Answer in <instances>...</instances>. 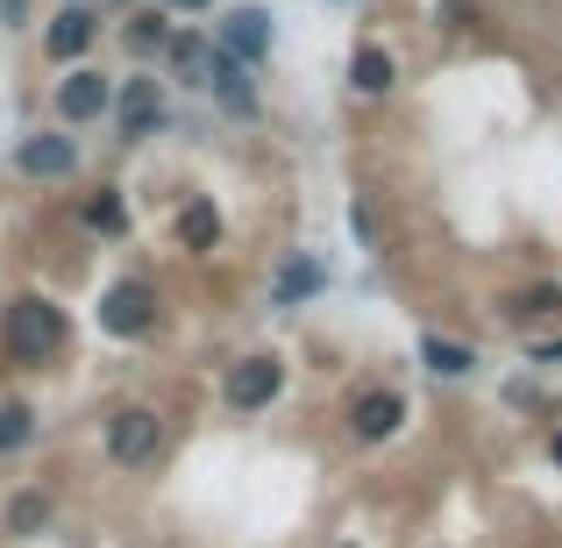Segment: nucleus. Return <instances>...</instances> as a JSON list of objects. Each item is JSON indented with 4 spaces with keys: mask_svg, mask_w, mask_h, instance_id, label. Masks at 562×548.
<instances>
[{
    "mask_svg": "<svg viewBox=\"0 0 562 548\" xmlns=\"http://www.w3.org/2000/svg\"><path fill=\"white\" fill-rule=\"evenodd\" d=\"M65 349V314H57L43 292H22V300L8 306V357L22 370H43Z\"/></svg>",
    "mask_w": 562,
    "mask_h": 548,
    "instance_id": "f257e3e1",
    "label": "nucleus"
},
{
    "mask_svg": "<svg viewBox=\"0 0 562 548\" xmlns=\"http://www.w3.org/2000/svg\"><path fill=\"white\" fill-rule=\"evenodd\" d=\"M100 328L122 335V343L150 335L157 328V286H150V278H114V286L100 292Z\"/></svg>",
    "mask_w": 562,
    "mask_h": 548,
    "instance_id": "f03ea898",
    "label": "nucleus"
},
{
    "mask_svg": "<svg viewBox=\"0 0 562 548\" xmlns=\"http://www.w3.org/2000/svg\"><path fill=\"white\" fill-rule=\"evenodd\" d=\"M157 449H165V421H157V406H122L108 421V456L122 470H143Z\"/></svg>",
    "mask_w": 562,
    "mask_h": 548,
    "instance_id": "7ed1b4c3",
    "label": "nucleus"
},
{
    "mask_svg": "<svg viewBox=\"0 0 562 548\" xmlns=\"http://www.w3.org/2000/svg\"><path fill=\"white\" fill-rule=\"evenodd\" d=\"M278 392H285V364L278 357H243V364H228V378H221L228 413H257V406H271Z\"/></svg>",
    "mask_w": 562,
    "mask_h": 548,
    "instance_id": "20e7f679",
    "label": "nucleus"
},
{
    "mask_svg": "<svg viewBox=\"0 0 562 548\" xmlns=\"http://www.w3.org/2000/svg\"><path fill=\"white\" fill-rule=\"evenodd\" d=\"M14 171L22 179H71L79 171V143L57 136V128H36V136L14 143Z\"/></svg>",
    "mask_w": 562,
    "mask_h": 548,
    "instance_id": "39448f33",
    "label": "nucleus"
},
{
    "mask_svg": "<svg viewBox=\"0 0 562 548\" xmlns=\"http://www.w3.org/2000/svg\"><path fill=\"white\" fill-rule=\"evenodd\" d=\"M114 128H122V143H143L165 128V86L157 79H128L122 93H114Z\"/></svg>",
    "mask_w": 562,
    "mask_h": 548,
    "instance_id": "423d86ee",
    "label": "nucleus"
},
{
    "mask_svg": "<svg viewBox=\"0 0 562 548\" xmlns=\"http://www.w3.org/2000/svg\"><path fill=\"white\" fill-rule=\"evenodd\" d=\"M108 108H114V86L100 79L93 65H71L65 79H57V114H65V122H100Z\"/></svg>",
    "mask_w": 562,
    "mask_h": 548,
    "instance_id": "0eeeda50",
    "label": "nucleus"
},
{
    "mask_svg": "<svg viewBox=\"0 0 562 548\" xmlns=\"http://www.w3.org/2000/svg\"><path fill=\"white\" fill-rule=\"evenodd\" d=\"M221 57H235V65H257V57H271V14L263 8H235L228 22H221V43H214Z\"/></svg>",
    "mask_w": 562,
    "mask_h": 548,
    "instance_id": "6e6552de",
    "label": "nucleus"
},
{
    "mask_svg": "<svg viewBox=\"0 0 562 548\" xmlns=\"http://www.w3.org/2000/svg\"><path fill=\"white\" fill-rule=\"evenodd\" d=\"M93 36H100V14L93 8H65V14H50V29H43V51H50L57 65H79V57L93 51Z\"/></svg>",
    "mask_w": 562,
    "mask_h": 548,
    "instance_id": "1a4fd4ad",
    "label": "nucleus"
},
{
    "mask_svg": "<svg viewBox=\"0 0 562 548\" xmlns=\"http://www.w3.org/2000/svg\"><path fill=\"white\" fill-rule=\"evenodd\" d=\"M398 421H406V399L398 392H363L357 406H349V435L371 449V441H384V435H398Z\"/></svg>",
    "mask_w": 562,
    "mask_h": 548,
    "instance_id": "9d476101",
    "label": "nucleus"
},
{
    "mask_svg": "<svg viewBox=\"0 0 562 548\" xmlns=\"http://www.w3.org/2000/svg\"><path fill=\"white\" fill-rule=\"evenodd\" d=\"M200 86H206V93H214L221 100V108H235V114H249V108H257V86H249V71L243 65H235V57H206V71H200Z\"/></svg>",
    "mask_w": 562,
    "mask_h": 548,
    "instance_id": "9b49d317",
    "label": "nucleus"
},
{
    "mask_svg": "<svg viewBox=\"0 0 562 548\" xmlns=\"http://www.w3.org/2000/svg\"><path fill=\"white\" fill-rule=\"evenodd\" d=\"M349 86H357L363 100L392 93V86H398V57H392V51H378V43H363V51L349 57Z\"/></svg>",
    "mask_w": 562,
    "mask_h": 548,
    "instance_id": "f8f14e48",
    "label": "nucleus"
},
{
    "mask_svg": "<svg viewBox=\"0 0 562 548\" xmlns=\"http://www.w3.org/2000/svg\"><path fill=\"white\" fill-rule=\"evenodd\" d=\"M321 286H328V271H321L314 257H285V271H278V286H271V306H300V300H314Z\"/></svg>",
    "mask_w": 562,
    "mask_h": 548,
    "instance_id": "ddd939ff",
    "label": "nucleus"
},
{
    "mask_svg": "<svg viewBox=\"0 0 562 548\" xmlns=\"http://www.w3.org/2000/svg\"><path fill=\"white\" fill-rule=\"evenodd\" d=\"M420 364L435 370V378H470V370H477V349L456 343V335H427V343H420Z\"/></svg>",
    "mask_w": 562,
    "mask_h": 548,
    "instance_id": "4468645a",
    "label": "nucleus"
},
{
    "mask_svg": "<svg viewBox=\"0 0 562 548\" xmlns=\"http://www.w3.org/2000/svg\"><path fill=\"white\" fill-rule=\"evenodd\" d=\"M179 243L186 249H214L221 243V214H214V200H186V214H179Z\"/></svg>",
    "mask_w": 562,
    "mask_h": 548,
    "instance_id": "2eb2a0df",
    "label": "nucleus"
},
{
    "mask_svg": "<svg viewBox=\"0 0 562 548\" xmlns=\"http://www.w3.org/2000/svg\"><path fill=\"white\" fill-rule=\"evenodd\" d=\"M506 321H562V286H527V292H513L506 300Z\"/></svg>",
    "mask_w": 562,
    "mask_h": 548,
    "instance_id": "dca6fc26",
    "label": "nucleus"
},
{
    "mask_svg": "<svg viewBox=\"0 0 562 548\" xmlns=\"http://www.w3.org/2000/svg\"><path fill=\"white\" fill-rule=\"evenodd\" d=\"M43 527H50V499H43V492H14L8 499V535H43Z\"/></svg>",
    "mask_w": 562,
    "mask_h": 548,
    "instance_id": "f3484780",
    "label": "nucleus"
},
{
    "mask_svg": "<svg viewBox=\"0 0 562 548\" xmlns=\"http://www.w3.org/2000/svg\"><path fill=\"white\" fill-rule=\"evenodd\" d=\"M86 228H100V235H122L128 228V206H122V192H114V186H100L93 200H86Z\"/></svg>",
    "mask_w": 562,
    "mask_h": 548,
    "instance_id": "a211bd4d",
    "label": "nucleus"
},
{
    "mask_svg": "<svg viewBox=\"0 0 562 548\" xmlns=\"http://www.w3.org/2000/svg\"><path fill=\"white\" fill-rule=\"evenodd\" d=\"M122 43H128V51H136V57H150V51H165V43H171V29H165V14H136V22H128V29H122Z\"/></svg>",
    "mask_w": 562,
    "mask_h": 548,
    "instance_id": "6ab92c4d",
    "label": "nucleus"
},
{
    "mask_svg": "<svg viewBox=\"0 0 562 548\" xmlns=\"http://www.w3.org/2000/svg\"><path fill=\"white\" fill-rule=\"evenodd\" d=\"M29 435H36V413L29 406H0V456L29 449Z\"/></svg>",
    "mask_w": 562,
    "mask_h": 548,
    "instance_id": "aec40b11",
    "label": "nucleus"
},
{
    "mask_svg": "<svg viewBox=\"0 0 562 548\" xmlns=\"http://www.w3.org/2000/svg\"><path fill=\"white\" fill-rule=\"evenodd\" d=\"M0 14H8V22H22V14H29V0H0Z\"/></svg>",
    "mask_w": 562,
    "mask_h": 548,
    "instance_id": "412c9836",
    "label": "nucleus"
},
{
    "mask_svg": "<svg viewBox=\"0 0 562 548\" xmlns=\"http://www.w3.org/2000/svg\"><path fill=\"white\" fill-rule=\"evenodd\" d=\"M165 8H179V14H200V8H206V0H165Z\"/></svg>",
    "mask_w": 562,
    "mask_h": 548,
    "instance_id": "4be33fe9",
    "label": "nucleus"
},
{
    "mask_svg": "<svg viewBox=\"0 0 562 548\" xmlns=\"http://www.w3.org/2000/svg\"><path fill=\"white\" fill-rule=\"evenodd\" d=\"M562 357V343H549V349H535V364H555Z\"/></svg>",
    "mask_w": 562,
    "mask_h": 548,
    "instance_id": "5701e85b",
    "label": "nucleus"
},
{
    "mask_svg": "<svg viewBox=\"0 0 562 548\" xmlns=\"http://www.w3.org/2000/svg\"><path fill=\"white\" fill-rule=\"evenodd\" d=\"M549 449H555V463H562V435H555V441H549Z\"/></svg>",
    "mask_w": 562,
    "mask_h": 548,
    "instance_id": "b1692460",
    "label": "nucleus"
},
{
    "mask_svg": "<svg viewBox=\"0 0 562 548\" xmlns=\"http://www.w3.org/2000/svg\"><path fill=\"white\" fill-rule=\"evenodd\" d=\"M335 548H357V541H335Z\"/></svg>",
    "mask_w": 562,
    "mask_h": 548,
    "instance_id": "393cba45",
    "label": "nucleus"
}]
</instances>
